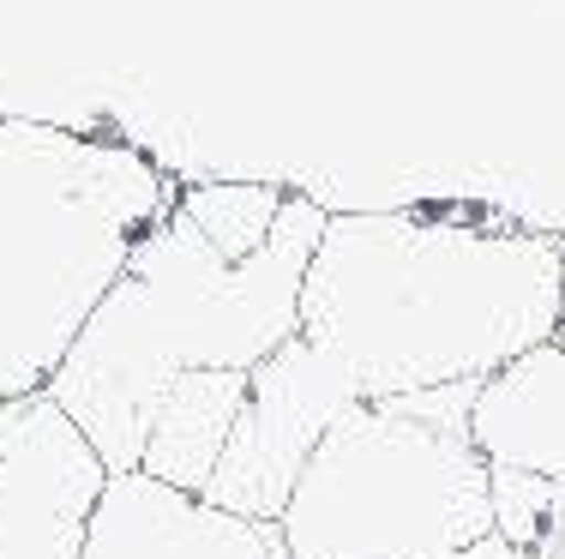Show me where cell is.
I'll use <instances>...</instances> for the list:
<instances>
[{
  "label": "cell",
  "mask_w": 565,
  "mask_h": 559,
  "mask_svg": "<svg viewBox=\"0 0 565 559\" xmlns=\"http://www.w3.org/2000/svg\"><path fill=\"white\" fill-rule=\"evenodd\" d=\"M565 319V241L518 229L343 211L301 277V337L361 397L488 379Z\"/></svg>",
  "instance_id": "obj_1"
},
{
  "label": "cell",
  "mask_w": 565,
  "mask_h": 559,
  "mask_svg": "<svg viewBox=\"0 0 565 559\" xmlns=\"http://www.w3.org/2000/svg\"><path fill=\"white\" fill-rule=\"evenodd\" d=\"M326 217L331 211L307 193L282 198L271 235L247 259H223L181 205L132 241L109 295L90 308L43 385L97 445L109 475L139 470L157 404L186 367L247 373L301 331V277Z\"/></svg>",
  "instance_id": "obj_2"
},
{
  "label": "cell",
  "mask_w": 565,
  "mask_h": 559,
  "mask_svg": "<svg viewBox=\"0 0 565 559\" xmlns=\"http://www.w3.org/2000/svg\"><path fill=\"white\" fill-rule=\"evenodd\" d=\"M169 186L127 144L0 121V404L49 385Z\"/></svg>",
  "instance_id": "obj_3"
},
{
  "label": "cell",
  "mask_w": 565,
  "mask_h": 559,
  "mask_svg": "<svg viewBox=\"0 0 565 559\" xmlns=\"http://www.w3.org/2000/svg\"><path fill=\"white\" fill-rule=\"evenodd\" d=\"M289 559H457L493 536L488 458L469 428L355 397L277 517Z\"/></svg>",
  "instance_id": "obj_4"
},
{
  "label": "cell",
  "mask_w": 565,
  "mask_h": 559,
  "mask_svg": "<svg viewBox=\"0 0 565 559\" xmlns=\"http://www.w3.org/2000/svg\"><path fill=\"white\" fill-rule=\"evenodd\" d=\"M355 397H361V385L349 379V367L338 355L307 343L301 331L282 337L265 362L247 367V397H241L228 445L205 482V499L235 517L277 524L307 470V458H313V445Z\"/></svg>",
  "instance_id": "obj_5"
},
{
  "label": "cell",
  "mask_w": 565,
  "mask_h": 559,
  "mask_svg": "<svg viewBox=\"0 0 565 559\" xmlns=\"http://www.w3.org/2000/svg\"><path fill=\"white\" fill-rule=\"evenodd\" d=\"M103 487L109 463L49 391L0 404V559H78Z\"/></svg>",
  "instance_id": "obj_6"
},
{
  "label": "cell",
  "mask_w": 565,
  "mask_h": 559,
  "mask_svg": "<svg viewBox=\"0 0 565 559\" xmlns=\"http://www.w3.org/2000/svg\"><path fill=\"white\" fill-rule=\"evenodd\" d=\"M78 559H289L282 529L235 517L145 470L109 475Z\"/></svg>",
  "instance_id": "obj_7"
},
{
  "label": "cell",
  "mask_w": 565,
  "mask_h": 559,
  "mask_svg": "<svg viewBox=\"0 0 565 559\" xmlns=\"http://www.w3.org/2000/svg\"><path fill=\"white\" fill-rule=\"evenodd\" d=\"M469 439L488 463L565 482V319L535 350L488 373L469 409Z\"/></svg>",
  "instance_id": "obj_8"
},
{
  "label": "cell",
  "mask_w": 565,
  "mask_h": 559,
  "mask_svg": "<svg viewBox=\"0 0 565 559\" xmlns=\"http://www.w3.org/2000/svg\"><path fill=\"white\" fill-rule=\"evenodd\" d=\"M241 397H247L241 367H186L157 404L139 470L169 487H186V494H205L211 470L228 445V428L241 416Z\"/></svg>",
  "instance_id": "obj_9"
},
{
  "label": "cell",
  "mask_w": 565,
  "mask_h": 559,
  "mask_svg": "<svg viewBox=\"0 0 565 559\" xmlns=\"http://www.w3.org/2000/svg\"><path fill=\"white\" fill-rule=\"evenodd\" d=\"M181 211L193 217V229L205 235L223 259H247V252L271 235L282 193L277 186H259V181H211V186H186Z\"/></svg>",
  "instance_id": "obj_10"
},
{
  "label": "cell",
  "mask_w": 565,
  "mask_h": 559,
  "mask_svg": "<svg viewBox=\"0 0 565 559\" xmlns=\"http://www.w3.org/2000/svg\"><path fill=\"white\" fill-rule=\"evenodd\" d=\"M488 494H493V536H505L511 548H535L565 482L535 470H511V463H488Z\"/></svg>",
  "instance_id": "obj_11"
},
{
  "label": "cell",
  "mask_w": 565,
  "mask_h": 559,
  "mask_svg": "<svg viewBox=\"0 0 565 559\" xmlns=\"http://www.w3.org/2000/svg\"><path fill=\"white\" fill-rule=\"evenodd\" d=\"M535 559H565V494H559V505H554V517L542 524V536H535V548H530Z\"/></svg>",
  "instance_id": "obj_12"
},
{
  "label": "cell",
  "mask_w": 565,
  "mask_h": 559,
  "mask_svg": "<svg viewBox=\"0 0 565 559\" xmlns=\"http://www.w3.org/2000/svg\"><path fill=\"white\" fill-rule=\"evenodd\" d=\"M457 559H535V553H530V548H511L505 536H481L476 548H463Z\"/></svg>",
  "instance_id": "obj_13"
}]
</instances>
